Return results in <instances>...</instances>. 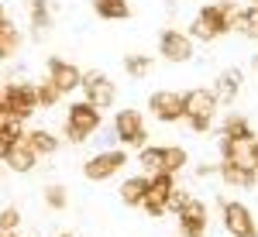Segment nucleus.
Instances as JSON below:
<instances>
[{
	"label": "nucleus",
	"mask_w": 258,
	"mask_h": 237,
	"mask_svg": "<svg viewBox=\"0 0 258 237\" xmlns=\"http://www.w3.org/2000/svg\"><path fill=\"white\" fill-rule=\"evenodd\" d=\"M241 14V4L238 0H217V4H203L197 11V18L189 21L186 35L193 41H217L224 38L227 31H234V21Z\"/></svg>",
	"instance_id": "1"
},
{
	"label": "nucleus",
	"mask_w": 258,
	"mask_h": 237,
	"mask_svg": "<svg viewBox=\"0 0 258 237\" xmlns=\"http://www.w3.org/2000/svg\"><path fill=\"white\" fill-rule=\"evenodd\" d=\"M100 124H103V110H97L86 100H73L66 107V117H62V138L73 144H83L100 131Z\"/></svg>",
	"instance_id": "2"
},
{
	"label": "nucleus",
	"mask_w": 258,
	"mask_h": 237,
	"mask_svg": "<svg viewBox=\"0 0 258 237\" xmlns=\"http://www.w3.org/2000/svg\"><path fill=\"white\" fill-rule=\"evenodd\" d=\"M217 97L210 86H193L182 93V120L197 131V134H207L214 127V117H217Z\"/></svg>",
	"instance_id": "3"
},
{
	"label": "nucleus",
	"mask_w": 258,
	"mask_h": 237,
	"mask_svg": "<svg viewBox=\"0 0 258 237\" xmlns=\"http://www.w3.org/2000/svg\"><path fill=\"white\" fill-rule=\"evenodd\" d=\"M110 127H114V134H117V144L120 148H145L148 144V124H145V114L141 110H135V107H124V110H117L114 114V120H110Z\"/></svg>",
	"instance_id": "4"
},
{
	"label": "nucleus",
	"mask_w": 258,
	"mask_h": 237,
	"mask_svg": "<svg viewBox=\"0 0 258 237\" xmlns=\"http://www.w3.org/2000/svg\"><path fill=\"white\" fill-rule=\"evenodd\" d=\"M220 223H224L227 237H258L255 213L241 199H220Z\"/></svg>",
	"instance_id": "5"
},
{
	"label": "nucleus",
	"mask_w": 258,
	"mask_h": 237,
	"mask_svg": "<svg viewBox=\"0 0 258 237\" xmlns=\"http://www.w3.org/2000/svg\"><path fill=\"white\" fill-rule=\"evenodd\" d=\"M127 165V148H107V151H93V155L83 162V176L90 182H107L114 179Z\"/></svg>",
	"instance_id": "6"
},
{
	"label": "nucleus",
	"mask_w": 258,
	"mask_h": 237,
	"mask_svg": "<svg viewBox=\"0 0 258 237\" xmlns=\"http://www.w3.org/2000/svg\"><path fill=\"white\" fill-rule=\"evenodd\" d=\"M80 90H83V100L93 103L97 110H110V107L117 103V86H114V79L107 76V72H100V69L83 72Z\"/></svg>",
	"instance_id": "7"
},
{
	"label": "nucleus",
	"mask_w": 258,
	"mask_h": 237,
	"mask_svg": "<svg viewBox=\"0 0 258 237\" xmlns=\"http://www.w3.org/2000/svg\"><path fill=\"white\" fill-rule=\"evenodd\" d=\"M159 55L165 62H176V65H186L197 55V41L189 38L182 28H162L159 31Z\"/></svg>",
	"instance_id": "8"
},
{
	"label": "nucleus",
	"mask_w": 258,
	"mask_h": 237,
	"mask_svg": "<svg viewBox=\"0 0 258 237\" xmlns=\"http://www.w3.org/2000/svg\"><path fill=\"white\" fill-rule=\"evenodd\" d=\"M0 103H4L14 117L28 120L31 114H38V93H35V83H24V79L7 83L4 93H0Z\"/></svg>",
	"instance_id": "9"
},
{
	"label": "nucleus",
	"mask_w": 258,
	"mask_h": 237,
	"mask_svg": "<svg viewBox=\"0 0 258 237\" xmlns=\"http://www.w3.org/2000/svg\"><path fill=\"white\" fill-rule=\"evenodd\" d=\"M207 220H210L207 203H203L200 196H189V199H186V206L176 213L179 237H207Z\"/></svg>",
	"instance_id": "10"
},
{
	"label": "nucleus",
	"mask_w": 258,
	"mask_h": 237,
	"mask_svg": "<svg viewBox=\"0 0 258 237\" xmlns=\"http://www.w3.org/2000/svg\"><path fill=\"white\" fill-rule=\"evenodd\" d=\"M45 76L55 83V90H59L62 97H69V93H76L83 83V69L76 62L62 59V55H52V59L45 62Z\"/></svg>",
	"instance_id": "11"
},
{
	"label": "nucleus",
	"mask_w": 258,
	"mask_h": 237,
	"mask_svg": "<svg viewBox=\"0 0 258 237\" xmlns=\"http://www.w3.org/2000/svg\"><path fill=\"white\" fill-rule=\"evenodd\" d=\"M172 186H176V176H169V172H155V176H148V193H145L141 210H145L152 220L165 217V199H169V193H172Z\"/></svg>",
	"instance_id": "12"
},
{
	"label": "nucleus",
	"mask_w": 258,
	"mask_h": 237,
	"mask_svg": "<svg viewBox=\"0 0 258 237\" xmlns=\"http://www.w3.org/2000/svg\"><path fill=\"white\" fill-rule=\"evenodd\" d=\"M217 176L224 179V186H231V189H255V182H258L255 165H251V162H241V158H220Z\"/></svg>",
	"instance_id": "13"
},
{
	"label": "nucleus",
	"mask_w": 258,
	"mask_h": 237,
	"mask_svg": "<svg viewBox=\"0 0 258 237\" xmlns=\"http://www.w3.org/2000/svg\"><path fill=\"white\" fill-rule=\"evenodd\" d=\"M148 114L162 124H179L182 120V93L179 90H155L148 97Z\"/></svg>",
	"instance_id": "14"
},
{
	"label": "nucleus",
	"mask_w": 258,
	"mask_h": 237,
	"mask_svg": "<svg viewBox=\"0 0 258 237\" xmlns=\"http://www.w3.org/2000/svg\"><path fill=\"white\" fill-rule=\"evenodd\" d=\"M0 162H4V169H11V172H18V176H28V172L38 165V155H35V148L28 144V138L21 134L18 141H11V144L0 151Z\"/></svg>",
	"instance_id": "15"
},
{
	"label": "nucleus",
	"mask_w": 258,
	"mask_h": 237,
	"mask_svg": "<svg viewBox=\"0 0 258 237\" xmlns=\"http://www.w3.org/2000/svg\"><path fill=\"white\" fill-rule=\"evenodd\" d=\"M241 86H244V72H241L238 65H227V69L214 79V86H210V90H214L217 103H234V100L241 97Z\"/></svg>",
	"instance_id": "16"
},
{
	"label": "nucleus",
	"mask_w": 258,
	"mask_h": 237,
	"mask_svg": "<svg viewBox=\"0 0 258 237\" xmlns=\"http://www.w3.org/2000/svg\"><path fill=\"white\" fill-rule=\"evenodd\" d=\"M28 21H31V38L41 41L52 28V7L48 0H28Z\"/></svg>",
	"instance_id": "17"
},
{
	"label": "nucleus",
	"mask_w": 258,
	"mask_h": 237,
	"mask_svg": "<svg viewBox=\"0 0 258 237\" xmlns=\"http://www.w3.org/2000/svg\"><path fill=\"white\" fill-rule=\"evenodd\" d=\"M220 134L231 141H238V144H248V141L255 138V127H251V120L241 117V114H227L224 124H220Z\"/></svg>",
	"instance_id": "18"
},
{
	"label": "nucleus",
	"mask_w": 258,
	"mask_h": 237,
	"mask_svg": "<svg viewBox=\"0 0 258 237\" xmlns=\"http://www.w3.org/2000/svg\"><path fill=\"white\" fill-rule=\"evenodd\" d=\"M24 138H28V144L35 148L38 158H48V155L59 151V138H55V131H48V127H31V131H24Z\"/></svg>",
	"instance_id": "19"
},
{
	"label": "nucleus",
	"mask_w": 258,
	"mask_h": 237,
	"mask_svg": "<svg viewBox=\"0 0 258 237\" xmlns=\"http://www.w3.org/2000/svg\"><path fill=\"white\" fill-rule=\"evenodd\" d=\"M145 193H148V176L124 179V182H120V189H117L120 203H124L127 210H131V206H141V203H145Z\"/></svg>",
	"instance_id": "20"
},
{
	"label": "nucleus",
	"mask_w": 258,
	"mask_h": 237,
	"mask_svg": "<svg viewBox=\"0 0 258 237\" xmlns=\"http://www.w3.org/2000/svg\"><path fill=\"white\" fill-rule=\"evenodd\" d=\"M93 14L100 21H127L131 18V0H93Z\"/></svg>",
	"instance_id": "21"
},
{
	"label": "nucleus",
	"mask_w": 258,
	"mask_h": 237,
	"mask_svg": "<svg viewBox=\"0 0 258 237\" xmlns=\"http://www.w3.org/2000/svg\"><path fill=\"white\" fill-rule=\"evenodd\" d=\"M186 165H189V151L182 144H162V172L179 176Z\"/></svg>",
	"instance_id": "22"
},
{
	"label": "nucleus",
	"mask_w": 258,
	"mask_h": 237,
	"mask_svg": "<svg viewBox=\"0 0 258 237\" xmlns=\"http://www.w3.org/2000/svg\"><path fill=\"white\" fill-rule=\"evenodd\" d=\"M21 45H24V35L18 31L14 21H7V24L0 28V59H14L21 52Z\"/></svg>",
	"instance_id": "23"
},
{
	"label": "nucleus",
	"mask_w": 258,
	"mask_h": 237,
	"mask_svg": "<svg viewBox=\"0 0 258 237\" xmlns=\"http://www.w3.org/2000/svg\"><path fill=\"white\" fill-rule=\"evenodd\" d=\"M234 31L244 35V38L258 41V4H248V7H241L238 21H234Z\"/></svg>",
	"instance_id": "24"
},
{
	"label": "nucleus",
	"mask_w": 258,
	"mask_h": 237,
	"mask_svg": "<svg viewBox=\"0 0 258 237\" xmlns=\"http://www.w3.org/2000/svg\"><path fill=\"white\" fill-rule=\"evenodd\" d=\"M138 165H141V176L162 172V144H145V148H138Z\"/></svg>",
	"instance_id": "25"
},
{
	"label": "nucleus",
	"mask_w": 258,
	"mask_h": 237,
	"mask_svg": "<svg viewBox=\"0 0 258 237\" xmlns=\"http://www.w3.org/2000/svg\"><path fill=\"white\" fill-rule=\"evenodd\" d=\"M152 55H141V52H131V55H124V72L131 79H145L148 72H152Z\"/></svg>",
	"instance_id": "26"
},
{
	"label": "nucleus",
	"mask_w": 258,
	"mask_h": 237,
	"mask_svg": "<svg viewBox=\"0 0 258 237\" xmlns=\"http://www.w3.org/2000/svg\"><path fill=\"white\" fill-rule=\"evenodd\" d=\"M35 93H38V110H41V107L52 110V107H59V103H62V93L55 90V83H52L48 76L35 83Z\"/></svg>",
	"instance_id": "27"
},
{
	"label": "nucleus",
	"mask_w": 258,
	"mask_h": 237,
	"mask_svg": "<svg viewBox=\"0 0 258 237\" xmlns=\"http://www.w3.org/2000/svg\"><path fill=\"white\" fill-rule=\"evenodd\" d=\"M45 206L55 210V213H62V210L69 206V193H66V186H59V182L45 186Z\"/></svg>",
	"instance_id": "28"
},
{
	"label": "nucleus",
	"mask_w": 258,
	"mask_h": 237,
	"mask_svg": "<svg viewBox=\"0 0 258 237\" xmlns=\"http://www.w3.org/2000/svg\"><path fill=\"white\" fill-rule=\"evenodd\" d=\"M18 227H21V210L18 206H4L0 210V230L4 234H18Z\"/></svg>",
	"instance_id": "29"
},
{
	"label": "nucleus",
	"mask_w": 258,
	"mask_h": 237,
	"mask_svg": "<svg viewBox=\"0 0 258 237\" xmlns=\"http://www.w3.org/2000/svg\"><path fill=\"white\" fill-rule=\"evenodd\" d=\"M189 196H193L189 189H182V186H172V193H169V199H165V213H172V217H176L179 210L186 206V199H189Z\"/></svg>",
	"instance_id": "30"
},
{
	"label": "nucleus",
	"mask_w": 258,
	"mask_h": 237,
	"mask_svg": "<svg viewBox=\"0 0 258 237\" xmlns=\"http://www.w3.org/2000/svg\"><path fill=\"white\" fill-rule=\"evenodd\" d=\"M193 172H197V179H207V176H217V165H210V162H200L197 169H193Z\"/></svg>",
	"instance_id": "31"
},
{
	"label": "nucleus",
	"mask_w": 258,
	"mask_h": 237,
	"mask_svg": "<svg viewBox=\"0 0 258 237\" xmlns=\"http://www.w3.org/2000/svg\"><path fill=\"white\" fill-rule=\"evenodd\" d=\"M248 162L255 165V172H258V134L251 141H248Z\"/></svg>",
	"instance_id": "32"
},
{
	"label": "nucleus",
	"mask_w": 258,
	"mask_h": 237,
	"mask_svg": "<svg viewBox=\"0 0 258 237\" xmlns=\"http://www.w3.org/2000/svg\"><path fill=\"white\" fill-rule=\"evenodd\" d=\"M7 21H11V18H7V11H4V4H0V28H4Z\"/></svg>",
	"instance_id": "33"
},
{
	"label": "nucleus",
	"mask_w": 258,
	"mask_h": 237,
	"mask_svg": "<svg viewBox=\"0 0 258 237\" xmlns=\"http://www.w3.org/2000/svg\"><path fill=\"white\" fill-rule=\"evenodd\" d=\"M251 69H255V72H258V55H251Z\"/></svg>",
	"instance_id": "34"
},
{
	"label": "nucleus",
	"mask_w": 258,
	"mask_h": 237,
	"mask_svg": "<svg viewBox=\"0 0 258 237\" xmlns=\"http://www.w3.org/2000/svg\"><path fill=\"white\" fill-rule=\"evenodd\" d=\"M55 237H80V234H73V230H66V234H55Z\"/></svg>",
	"instance_id": "35"
},
{
	"label": "nucleus",
	"mask_w": 258,
	"mask_h": 237,
	"mask_svg": "<svg viewBox=\"0 0 258 237\" xmlns=\"http://www.w3.org/2000/svg\"><path fill=\"white\" fill-rule=\"evenodd\" d=\"M0 237H18V234H4V230H0Z\"/></svg>",
	"instance_id": "36"
}]
</instances>
